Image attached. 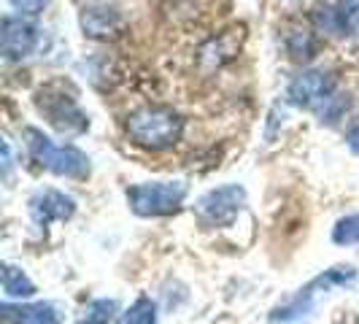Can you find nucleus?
<instances>
[{"instance_id":"obj_1","label":"nucleus","mask_w":359,"mask_h":324,"mask_svg":"<svg viewBox=\"0 0 359 324\" xmlns=\"http://www.w3.org/2000/svg\"><path fill=\"white\" fill-rule=\"evenodd\" d=\"M127 138L141 149L162 151L170 149L184 133V119L168 106H144L133 111L125 122Z\"/></svg>"},{"instance_id":"obj_2","label":"nucleus","mask_w":359,"mask_h":324,"mask_svg":"<svg viewBox=\"0 0 359 324\" xmlns=\"http://www.w3.org/2000/svg\"><path fill=\"white\" fill-rule=\"evenodd\" d=\"M25 144L30 149L33 160H36L38 165H43L46 170H52L57 176H65V179H87V173H90V160H87V154L79 151L76 146L52 144V138H46L36 127H27V130H25Z\"/></svg>"},{"instance_id":"obj_3","label":"nucleus","mask_w":359,"mask_h":324,"mask_svg":"<svg viewBox=\"0 0 359 324\" xmlns=\"http://www.w3.org/2000/svg\"><path fill=\"white\" fill-rule=\"evenodd\" d=\"M354 281H357V268H351V265L324 270L322 276H316L306 289H300V295L292 297L287 306L276 308V311L270 313V322H276V324L300 322V319H306L308 313L313 311L316 297H319L322 292H330V289H335V287H351Z\"/></svg>"},{"instance_id":"obj_4","label":"nucleus","mask_w":359,"mask_h":324,"mask_svg":"<svg viewBox=\"0 0 359 324\" xmlns=\"http://www.w3.org/2000/svg\"><path fill=\"white\" fill-rule=\"evenodd\" d=\"M184 198H187L184 181H157V184H138L127 189V203L138 216L176 214Z\"/></svg>"},{"instance_id":"obj_5","label":"nucleus","mask_w":359,"mask_h":324,"mask_svg":"<svg viewBox=\"0 0 359 324\" xmlns=\"http://www.w3.org/2000/svg\"><path fill=\"white\" fill-rule=\"evenodd\" d=\"M36 106L38 111L46 116V122L54 127V130H60L62 135H79V133H84L87 127H90V119H87V114L79 108V103L73 100L71 95H65V90H60V87H43V90H38L36 95Z\"/></svg>"},{"instance_id":"obj_6","label":"nucleus","mask_w":359,"mask_h":324,"mask_svg":"<svg viewBox=\"0 0 359 324\" xmlns=\"http://www.w3.org/2000/svg\"><path fill=\"white\" fill-rule=\"evenodd\" d=\"M243 203H246L243 187L227 184V187H219V189L205 192L198 200V205H195V214L200 216V222H205L211 227H227L243 211Z\"/></svg>"},{"instance_id":"obj_7","label":"nucleus","mask_w":359,"mask_h":324,"mask_svg":"<svg viewBox=\"0 0 359 324\" xmlns=\"http://www.w3.org/2000/svg\"><path fill=\"white\" fill-rule=\"evenodd\" d=\"M287 95L294 106L319 114L324 103L335 95V79L324 71H303L300 76L292 79Z\"/></svg>"},{"instance_id":"obj_8","label":"nucleus","mask_w":359,"mask_h":324,"mask_svg":"<svg viewBox=\"0 0 359 324\" xmlns=\"http://www.w3.org/2000/svg\"><path fill=\"white\" fill-rule=\"evenodd\" d=\"M38 46V27L22 17H6L0 27V52L8 62L25 60L36 52Z\"/></svg>"},{"instance_id":"obj_9","label":"nucleus","mask_w":359,"mask_h":324,"mask_svg":"<svg viewBox=\"0 0 359 324\" xmlns=\"http://www.w3.org/2000/svg\"><path fill=\"white\" fill-rule=\"evenodd\" d=\"M81 30L92 41H114L125 33V17L114 6H92L81 11Z\"/></svg>"},{"instance_id":"obj_10","label":"nucleus","mask_w":359,"mask_h":324,"mask_svg":"<svg viewBox=\"0 0 359 324\" xmlns=\"http://www.w3.org/2000/svg\"><path fill=\"white\" fill-rule=\"evenodd\" d=\"M243 27H230L219 36L208 38L203 46H200V65L205 71H216L222 65H227L230 60L238 57L241 46H243Z\"/></svg>"},{"instance_id":"obj_11","label":"nucleus","mask_w":359,"mask_h":324,"mask_svg":"<svg viewBox=\"0 0 359 324\" xmlns=\"http://www.w3.org/2000/svg\"><path fill=\"white\" fill-rule=\"evenodd\" d=\"M73 211H76L73 198L57 192V189H41V192H36L33 200H30V214H33L36 224H41V227H46V224H52V222H65V219H71Z\"/></svg>"},{"instance_id":"obj_12","label":"nucleus","mask_w":359,"mask_h":324,"mask_svg":"<svg viewBox=\"0 0 359 324\" xmlns=\"http://www.w3.org/2000/svg\"><path fill=\"white\" fill-rule=\"evenodd\" d=\"M3 316L11 324H62V313L52 303H33V306L3 303Z\"/></svg>"},{"instance_id":"obj_13","label":"nucleus","mask_w":359,"mask_h":324,"mask_svg":"<svg viewBox=\"0 0 359 324\" xmlns=\"http://www.w3.org/2000/svg\"><path fill=\"white\" fill-rule=\"evenodd\" d=\"M287 52L292 54V60L308 62L319 52V41H316V36L308 27H292L287 33Z\"/></svg>"},{"instance_id":"obj_14","label":"nucleus","mask_w":359,"mask_h":324,"mask_svg":"<svg viewBox=\"0 0 359 324\" xmlns=\"http://www.w3.org/2000/svg\"><path fill=\"white\" fill-rule=\"evenodd\" d=\"M3 292L6 297H33L36 284L27 278V273L14 265H3Z\"/></svg>"},{"instance_id":"obj_15","label":"nucleus","mask_w":359,"mask_h":324,"mask_svg":"<svg viewBox=\"0 0 359 324\" xmlns=\"http://www.w3.org/2000/svg\"><path fill=\"white\" fill-rule=\"evenodd\" d=\"M119 324H157V306L149 297H138L127 308V313Z\"/></svg>"},{"instance_id":"obj_16","label":"nucleus","mask_w":359,"mask_h":324,"mask_svg":"<svg viewBox=\"0 0 359 324\" xmlns=\"http://www.w3.org/2000/svg\"><path fill=\"white\" fill-rule=\"evenodd\" d=\"M335 11H338V22H341L343 33L359 36V0H338Z\"/></svg>"},{"instance_id":"obj_17","label":"nucleus","mask_w":359,"mask_h":324,"mask_svg":"<svg viewBox=\"0 0 359 324\" xmlns=\"http://www.w3.org/2000/svg\"><path fill=\"white\" fill-rule=\"evenodd\" d=\"M332 241L338 246H354V243H359V214L343 216L341 222L335 224V230H332Z\"/></svg>"},{"instance_id":"obj_18","label":"nucleus","mask_w":359,"mask_h":324,"mask_svg":"<svg viewBox=\"0 0 359 324\" xmlns=\"http://www.w3.org/2000/svg\"><path fill=\"white\" fill-rule=\"evenodd\" d=\"M116 313V303L114 300H95L84 311V319L81 324H108Z\"/></svg>"},{"instance_id":"obj_19","label":"nucleus","mask_w":359,"mask_h":324,"mask_svg":"<svg viewBox=\"0 0 359 324\" xmlns=\"http://www.w3.org/2000/svg\"><path fill=\"white\" fill-rule=\"evenodd\" d=\"M313 22H316V27L324 30V33H335V36H341V22H338V11H335V6L330 8V6H324V8H316L313 11Z\"/></svg>"},{"instance_id":"obj_20","label":"nucleus","mask_w":359,"mask_h":324,"mask_svg":"<svg viewBox=\"0 0 359 324\" xmlns=\"http://www.w3.org/2000/svg\"><path fill=\"white\" fill-rule=\"evenodd\" d=\"M14 6V11H19V17H38L49 0H8Z\"/></svg>"},{"instance_id":"obj_21","label":"nucleus","mask_w":359,"mask_h":324,"mask_svg":"<svg viewBox=\"0 0 359 324\" xmlns=\"http://www.w3.org/2000/svg\"><path fill=\"white\" fill-rule=\"evenodd\" d=\"M346 144H348V149H351L354 154H359V119L348 127V133H346Z\"/></svg>"}]
</instances>
